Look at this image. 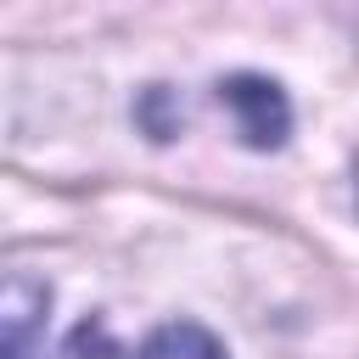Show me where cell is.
Returning a JSON list of instances; mask_svg holds the SVG:
<instances>
[{
  "mask_svg": "<svg viewBox=\"0 0 359 359\" xmlns=\"http://www.w3.org/2000/svg\"><path fill=\"white\" fill-rule=\"evenodd\" d=\"M219 101L236 112V129L252 151H275L292 129V107H286V90L264 73H230L219 79Z\"/></svg>",
  "mask_w": 359,
  "mask_h": 359,
  "instance_id": "6da1fadb",
  "label": "cell"
},
{
  "mask_svg": "<svg viewBox=\"0 0 359 359\" xmlns=\"http://www.w3.org/2000/svg\"><path fill=\"white\" fill-rule=\"evenodd\" d=\"M50 292L39 280H6L0 286V359H28V331L39 325Z\"/></svg>",
  "mask_w": 359,
  "mask_h": 359,
  "instance_id": "7a4b0ae2",
  "label": "cell"
},
{
  "mask_svg": "<svg viewBox=\"0 0 359 359\" xmlns=\"http://www.w3.org/2000/svg\"><path fill=\"white\" fill-rule=\"evenodd\" d=\"M135 359H230V353H224V342H219L208 325L174 320V325H157V331L135 348Z\"/></svg>",
  "mask_w": 359,
  "mask_h": 359,
  "instance_id": "3957f363",
  "label": "cell"
}]
</instances>
